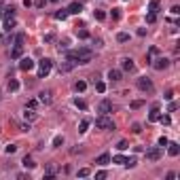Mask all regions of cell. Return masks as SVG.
<instances>
[{
    "label": "cell",
    "mask_w": 180,
    "mask_h": 180,
    "mask_svg": "<svg viewBox=\"0 0 180 180\" xmlns=\"http://www.w3.org/2000/svg\"><path fill=\"white\" fill-rule=\"evenodd\" d=\"M136 85H138V89H140V91H146V93H151V91H153V81H151L148 76H140V79L136 81Z\"/></svg>",
    "instance_id": "obj_4"
},
{
    "label": "cell",
    "mask_w": 180,
    "mask_h": 180,
    "mask_svg": "<svg viewBox=\"0 0 180 180\" xmlns=\"http://www.w3.org/2000/svg\"><path fill=\"white\" fill-rule=\"evenodd\" d=\"M96 91H97V93H104V91H106V83H102V81H96Z\"/></svg>",
    "instance_id": "obj_29"
},
{
    "label": "cell",
    "mask_w": 180,
    "mask_h": 180,
    "mask_svg": "<svg viewBox=\"0 0 180 180\" xmlns=\"http://www.w3.org/2000/svg\"><path fill=\"white\" fill-rule=\"evenodd\" d=\"M74 106L81 108V110H87V102H85V100H81V97H74Z\"/></svg>",
    "instance_id": "obj_23"
},
{
    "label": "cell",
    "mask_w": 180,
    "mask_h": 180,
    "mask_svg": "<svg viewBox=\"0 0 180 180\" xmlns=\"http://www.w3.org/2000/svg\"><path fill=\"white\" fill-rule=\"evenodd\" d=\"M146 21H148V24H155L157 21V13H148V15H146Z\"/></svg>",
    "instance_id": "obj_35"
},
{
    "label": "cell",
    "mask_w": 180,
    "mask_h": 180,
    "mask_svg": "<svg viewBox=\"0 0 180 180\" xmlns=\"http://www.w3.org/2000/svg\"><path fill=\"white\" fill-rule=\"evenodd\" d=\"M53 17H55V19H61V21H64V19L68 17V11H66V9H60V11H55V13H53Z\"/></svg>",
    "instance_id": "obj_21"
},
{
    "label": "cell",
    "mask_w": 180,
    "mask_h": 180,
    "mask_svg": "<svg viewBox=\"0 0 180 180\" xmlns=\"http://www.w3.org/2000/svg\"><path fill=\"white\" fill-rule=\"evenodd\" d=\"M96 127L97 129H115V123L112 119H108V115H100L96 119Z\"/></svg>",
    "instance_id": "obj_3"
},
{
    "label": "cell",
    "mask_w": 180,
    "mask_h": 180,
    "mask_svg": "<svg viewBox=\"0 0 180 180\" xmlns=\"http://www.w3.org/2000/svg\"><path fill=\"white\" fill-rule=\"evenodd\" d=\"M127 146H129V144L125 142V140H121V142L117 144V148H119V151H125V148H127Z\"/></svg>",
    "instance_id": "obj_43"
},
{
    "label": "cell",
    "mask_w": 180,
    "mask_h": 180,
    "mask_svg": "<svg viewBox=\"0 0 180 180\" xmlns=\"http://www.w3.org/2000/svg\"><path fill=\"white\" fill-rule=\"evenodd\" d=\"M123 161H125V157H123V155L112 157V163H119V165H123Z\"/></svg>",
    "instance_id": "obj_36"
},
{
    "label": "cell",
    "mask_w": 180,
    "mask_h": 180,
    "mask_svg": "<svg viewBox=\"0 0 180 180\" xmlns=\"http://www.w3.org/2000/svg\"><path fill=\"white\" fill-rule=\"evenodd\" d=\"M79 176H81V178H87V176H89V169H87V168L79 169Z\"/></svg>",
    "instance_id": "obj_42"
},
{
    "label": "cell",
    "mask_w": 180,
    "mask_h": 180,
    "mask_svg": "<svg viewBox=\"0 0 180 180\" xmlns=\"http://www.w3.org/2000/svg\"><path fill=\"white\" fill-rule=\"evenodd\" d=\"M19 89V83L15 79H9V91H17Z\"/></svg>",
    "instance_id": "obj_31"
},
{
    "label": "cell",
    "mask_w": 180,
    "mask_h": 180,
    "mask_svg": "<svg viewBox=\"0 0 180 180\" xmlns=\"http://www.w3.org/2000/svg\"><path fill=\"white\" fill-rule=\"evenodd\" d=\"M24 119H25V121H34V119H36L34 108H28V106H25V110H24Z\"/></svg>",
    "instance_id": "obj_17"
},
{
    "label": "cell",
    "mask_w": 180,
    "mask_h": 180,
    "mask_svg": "<svg viewBox=\"0 0 180 180\" xmlns=\"http://www.w3.org/2000/svg\"><path fill=\"white\" fill-rule=\"evenodd\" d=\"M132 132H133V133H140V132H142L140 123H133V125H132Z\"/></svg>",
    "instance_id": "obj_41"
},
{
    "label": "cell",
    "mask_w": 180,
    "mask_h": 180,
    "mask_svg": "<svg viewBox=\"0 0 180 180\" xmlns=\"http://www.w3.org/2000/svg\"><path fill=\"white\" fill-rule=\"evenodd\" d=\"M45 2L47 0H36V7H45Z\"/></svg>",
    "instance_id": "obj_49"
},
{
    "label": "cell",
    "mask_w": 180,
    "mask_h": 180,
    "mask_svg": "<svg viewBox=\"0 0 180 180\" xmlns=\"http://www.w3.org/2000/svg\"><path fill=\"white\" fill-rule=\"evenodd\" d=\"M15 43H17L19 47H24V43H25V34H24V32H19V34L15 36Z\"/></svg>",
    "instance_id": "obj_27"
},
{
    "label": "cell",
    "mask_w": 180,
    "mask_h": 180,
    "mask_svg": "<svg viewBox=\"0 0 180 180\" xmlns=\"http://www.w3.org/2000/svg\"><path fill=\"white\" fill-rule=\"evenodd\" d=\"M117 40H119V43H127V40H129V34H127V32H119V34H117Z\"/></svg>",
    "instance_id": "obj_30"
},
{
    "label": "cell",
    "mask_w": 180,
    "mask_h": 180,
    "mask_svg": "<svg viewBox=\"0 0 180 180\" xmlns=\"http://www.w3.org/2000/svg\"><path fill=\"white\" fill-rule=\"evenodd\" d=\"M74 89H76V91H81V93H83L85 89H87V83H85V81H76V83H74Z\"/></svg>",
    "instance_id": "obj_26"
},
{
    "label": "cell",
    "mask_w": 180,
    "mask_h": 180,
    "mask_svg": "<svg viewBox=\"0 0 180 180\" xmlns=\"http://www.w3.org/2000/svg\"><path fill=\"white\" fill-rule=\"evenodd\" d=\"M66 11H68V15H79V13L83 11V4L81 2H70Z\"/></svg>",
    "instance_id": "obj_10"
},
{
    "label": "cell",
    "mask_w": 180,
    "mask_h": 180,
    "mask_svg": "<svg viewBox=\"0 0 180 180\" xmlns=\"http://www.w3.org/2000/svg\"><path fill=\"white\" fill-rule=\"evenodd\" d=\"M38 102H40V104H45V106H49V104L53 102V91H51V89L40 91V93H38Z\"/></svg>",
    "instance_id": "obj_6"
},
{
    "label": "cell",
    "mask_w": 180,
    "mask_h": 180,
    "mask_svg": "<svg viewBox=\"0 0 180 180\" xmlns=\"http://www.w3.org/2000/svg\"><path fill=\"white\" fill-rule=\"evenodd\" d=\"M11 17H15V9L13 7H7L4 9V19H11Z\"/></svg>",
    "instance_id": "obj_28"
},
{
    "label": "cell",
    "mask_w": 180,
    "mask_h": 180,
    "mask_svg": "<svg viewBox=\"0 0 180 180\" xmlns=\"http://www.w3.org/2000/svg\"><path fill=\"white\" fill-rule=\"evenodd\" d=\"M159 2H161V0H151V2H148V13H157L159 11Z\"/></svg>",
    "instance_id": "obj_20"
},
{
    "label": "cell",
    "mask_w": 180,
    "mask_h": 180,
    "mask_svg": "<svg viewBox=\"0 0 180 180\" xmlns=\"http://www.w3.org/2000/svg\"><path fill=\"white\" fill-rule=\"evenodd\" d=\"M168 146H169V148H168L169 157H178V155H180V146H178L176 142H168Z\"/></svg>",
    "instance_id": "obj_13"
},
{
    "label": "cell",
    "mask_w": 180,
    "mask_h": 180,
    "mask_svg": "<svg viewBox=\"0 0 180 180\" xmlns=\"http://www.w3.org/2000/svg\"><path fill=\"white\" fill-rule=\"evenodd\" d=\"M0 38H2V34H0Z\"/></svg>",
    "instance_id": "obj_51"
},
{
    "label": "cell",
    "mask_w": 180,
    "mask_h": 180,
    "mask_svg": "<svg viewBox=\"0 0 180 180\" xmlns=\"http://www.w3.org/2000/svg\"><path fill=\"white\" fill-rule=\"evenodd\" d=\"M93 15H96L97 21H104V19H106V13L102 11V9H96V11H93Z\"/></svg>",
    "instance_id": "obj_24"
},
{
    "label": "cell",
    "mask_w": 180,
    "mask_h": 180,
    "mask_svg": "<svg viewBox=\"0 0 180 180\" xmlns=\"http://www.w3.org/2000/svg\"><path fill=\"white\" fill-rule=\"evenodd\" d=\"M36 104H38L36 100H30V102H28V108H36Z\"/></svg>",
    "instance_id": "obj_47"
},
{
    "label": "cell",
    "mask_w": 180,
    "mask_h": 180,
    "mask_svg": "<svg viewBox=\"0 0 180 180\" xmlns=\"http://www.w3.org/2000/svg\"><path fill=\"white\" fill-rule=\"evenodd\" d=\"M121 76H123L121 70H110L108 72V79H110V81H121Z\"/></svg>",
    "instance_id": "obj_19"
},
{
    "label": "cell",
    "mask_w": 180,
    "mask_h": 180,
    "mask_svg": "<svg viewBox=\"0 0 180 180\" xmlns=\"http://www.w3.org/2000/svg\"><path fill=\"white\" fill-rule=\"evenodd\" d=\"M106 178V172H104V169H102V172H97L96 174V180H104Z\"/></svg>",
    "instance_id": "obj_44"
},
{
    "label": "cell",
    "mask_w": 180,
    "mask_h": 180,
    "mask_svg": "<svg viewBox=\"0 0 180 180\" xmlns=\"http://www.w3.org/2000/svg\"><path fill=\"white\" fill-rule=\"evenodd\" d=\"M96 163L97 165H108V163H110V155H108V153H102V155L96 159Z\"/></svg>",
    "instance_id": "obj_15"
},
{
    "label": "cell",
    "mask_w": 180,
    "mask_h": 180,
    "mask_svg": "<svg viewBox=\"0 0 180 180\" xmlns=\"http://www.w3.org/2000/svg\"><path fill=\"white\" fill-rule=\"evenodd\" d=\"M51 70H53V61L49 60V57H43V60L38 61V76H40V79L47 76Z\"/></svg>",
    "instance_id": "obj_2"
},
{
    "label": "cell",
    "mask_w": 180,
    "mask_h": 180,
    "mask_svg": "<svg viewBox=\"0 0 180 180\" xmlns=\"http://www.w3.org/2000/svg\"><path fill=\"white\" fill-rule=\"evenodd\" d=\"M60 146H64V136H55L53 138V148H60Z\"/></svg>",
    "instance_id": "obj_25"
},
{
    "label": "cell",
    "mask_w": 180,
    "mask_h": 180,
    "mask_svg": "<svg viewBox=\"0 0 180 180\" xmlns=\"http://www.w3.org/2000/svg\"><path fill=\"white\" fill-rule=\"evenodd\" d=\"M112 19H115V21L121 19V9H112Z\"/></svg>",
    "instance_id": "obj_39"
},
{
    "label": "cell",
    "mask_w": 180,
    "mask_h": 180,
    "mask_svg": "<svg viewBox=\"0 0 180 180\" xmlns=\"http://www.w3.org/2000/svg\"><path fill=\"white\" fill-rule=\"evenodd\" d=\"M74 57H76V64H89L91 61V57H93V53H91V49H76L74 51Z\"/></svg>",
    "instance_id": "obj_1"
},
{
    "label": "cell",
    "mask_w": 180,
    "mask_h": 180,
    "mask_svg": "<svg viewBox=\"0 0 180 180\" xmlns=\"http://www.w3.org/2000/svg\"><path fill=\"white\" fill-rule=\"evenodd\" d=\"M121 68H123L125 72H132L133 68H136V64H133L132 57H123V60H121Z\"/></svg>",
    "instance_id": "obj_11"
},
{
    "label": "cell",
    "mask_w": 180,
    "mask_h": 180,
    "mask_svg": "<svg viewBox=\"0 0 180 180\" xmlns=\"http://www.w3.org/2000/svg\"><path fill=\"white\" fill-rule=\"evenodd\" d=\"M21 55H24V47H19V45H15V49H13V51H11V57H13V60H19Z\"/></svg>",
    "instance_id": "obj_18"
},
{
    "label": "cell",
    "mask_w": 180,
    "mask_h": 180,
    "mask_svg": "<svg viewBox=\"0 0 180 180\" xmlns=\"http://www.w3.org/2000/svg\"><path fill=\"white\" fill-rule=\"evenodd\" d=\"M21 163H24V168H25V169H34V168H36L34 159H32V157H30V155H25V157H24V161H21Z\"/></svg>",
    "instance_id": "obj_16"
},
{
    "label": "cell",
    "mask_w": 180,
    "mask_h": 180,
    "mask_svg": "<svg viewBox=\"0 0 180 180\" xmlns=\"http://www.w3.org/2000/svg\"><path fill=\"white\" fill-rule=\"evenodd\" d=\"M159 117H161V112H159V106H153L151 115H148V121H151V123H157V121H159Z\"/></svg>",
    "instance_id": "obj_14"
},
{
    "label": "cell",
    "mask_w": 180,
    "mask_h": 180,
    "mask_svg": "<svg viewBox=\"0 0 180 180\" xmlns=\"http://www.w3.org/2000/svg\"><path fill=\"white\" fill-rule=\"evenodd\" d=\"M142 106H144L142 100H133L132 104H129V108H132V110H138V108H142Z\"/></svg>",
    "instance_id": "obj_32"
},
{
    "label": "cell",
    "mask_w": 180,
    "mask_h": 180,
    "mask_svg": "<svg viewBox=\"0 0 180 180\" xmlns=\"http://www.w3.org/2000/svg\"><path fill=\"white\" fill-rule=\"evenodd\" d=\"M165 100H169V102H172V100H174V91H168V93H165Z\"/></svg>",
    "instance_id": "obj_46"
},
{
    "label": "cell",
    "mask_w": 180,
    "mask_h": 180,
    "mask_svg": "<svg viewBox=\"0 0 180 180\" xmlns=\"http://www.w3.org/2000/svg\"><path fill=\"white\" fill-rule=\"evenodd\" d=\"M55 172H57L55 165H47V169H45V174H47V176H55Z\"/></svg>",
    "instance_id": "obj_34"
},
{
    "label": "cell",
    "mask_w": 180,
    "mask_h": 180,
    "mask_svg": "<svg viewBox=\"0 0 180 180\" xmlns=\"http://www.w3.org/2000/svg\"><path fill=\"white\" fill-rule=\"evenodd\" d=\"M19 70H24V72H30L32 68H34V61L30 60V57H19Z\"/></svg>",
    "instance_id": "obj_9"
},
{
    "label": "cell",
    "mask_w": 180,
    "mask_h": 180,
    "mask_svg": "<svg viewBox=\"0 0 180 180\" xmlns=\"http://www.w3.org/2000/svg\"><path fill=\"white\" fill-rule=\"evenodd\" d=\"M53 38H55V36H53V34H47V36H45V43H51Z\"/></svg>",
    "instance_id": "obj_48"
},
{
    "label": "cell",
    "mask_w": 180,
    "mask_h": 180,
    "mask_svg": "<svg viewBox=\"0 0 180 180\" xmlns=\"http://www.w3.org/2000/svg\"><path fill=\"white\" fill-rule=\"evenodd\" d=\"M161 155H163V148H161V146H153V148L146 151V159H148V161H159Z\"/></svg>",
    "instance_id": "obj_5"
},
{
    "label": "cell",
    "mask_w": 180,
    "mask_h": 180,
    "mask_svg": "<svg viewBox=\"0 0 180 180\" xmlns=\"http://www.w3.org/2000/svg\"><path fill=\"white\" fill-rule=\"evenodd\" d=\"M168 138H165V136H161V138H159V146H161V148H163V146H168Z\"/></svg>",
    "instance_id": "obj_40"
},
{
    "label": "cell",
    "mask_w": 180,
    "mask_h": 180,
    "mask_svg": "<svg viewBox=\"0 0 180 180\" xmlns=\"http://www.w3.org/2000/svg\"><path fill=\"white\" fill-rule=\"evenodd\" d=\"M136 163H138V159H136V157H127V159L123 161V165H125V168H136Z\"/></svg>",
    "instance_id": "obj_22"
},
{
    "label": "cell",
    "mask_w": 180,
    "mask_h": 180,
    "mask_svg": "<svg viewBox=\"0 0 180 180\" xmlns=\"http://www.w3.org/2000/svg\"><path fill=\"white\" fill-rule=\"evenodd\" d=\"M169 13H172V15H178V13H180V7H172V11H169Z\"/></svg>",
    "instance_id": "obj_45"
},
{
    "label": "cell",
    "mask_w": 180,
    "mask_h": 180,
    "mask_svg": "<svg viewBox=\"0 0 180 180\" xmlns=\"http://www.w3.org/2000/svg\"><path fill=\"white\" fill-rule=\"evenodd\" d=\"M97 112H100V115H108V112H112V102H110V100H102L100 106H97Z\"/></svg>",
    "instance_id": "obj_8"
},
{
    "label": "cell",
    "mask_w": 180,
    "mask_h": 180,
    "mask_svg": "<svg viewBox=\"0 0 180 180\" xmlns=\"http://www.w3.org/2000/svg\"><path fill=\"white\" fill-rule=\"evenodd\" d=\"M87 127H89V121H81V125H79V133H85V132H87Z\"/></svg>",
    "instance_id": "obj_33"
},
{
    "label": "cell",
    "mask_w": 180,
    "mask_h": 180,
    "mask_svg": "<svg viewBox=\"0 0 180 180\" xmlns=\"http://www.w3.org/2000/svg\"><path fill=\"white\" fill-rule=\"evenodd\" d=\"M151 64H153L155 70H165L169 66V60L168 57H157V60H151Z\"/></svg>",
    "instance_id": "obj_7"
},
{
    "label": "cell",
    "mask_w": 180,
    "mask_h": 180,
    "mask_svg": "<svg viewBox=\"0 0 180 180\" xmlns=\"http://www.w3.org/2000/svg\"><path fill=\"white\" fill-rule=\"evenodd\" d=\"M51 2H60V0H51Z\"/></svg>",
    "instance_id": "obj_50"
},
{
    "label": "cell",
    "mask_w": 180,
    "mask_h": 180,
    "mask_svg": "<svg viewBox=\"0 0 180 180\" xmlns=\"http://www.w3.org/2000/svg\"><path fill=\"white\" fill-rule=\"evenodd\" d=\"M4 151H7V155H13V153L17 151V146H15V144H9V146H7Z\"/></svg>",
    "instance_id": "obj_38"
},
{
    "label": "cell",
    "mask_w": 180,
    "mask_h": 180,
    "mask_svg": "<svg viewBox=\"0 0 180 180\" xmlns=\"http://www.w3.org/2000/svg\"><path fill=\"white\" fill-rule=\"evenodd\" d=\"M76 36L79 38H89V32L87 30H76Z\"/></svg>",
    "instance_id": "obj_37"
},
{
    "label": "cell",
    "mask_w": 180,
    "mask_h": 180,
    "mask_svg": "<svg viewBox=\"0 0 180 180\" xmlns=\"http://www.w3.org/2000/svg\"><path fill=\"white\" fill-rule=\"evenodd\" d=\"M74 66H76V61H72V60H68V57H66V61L60 66V72H70Z\"/></svg>",
    "instance_id": "obj_12"
}]
</instances>
